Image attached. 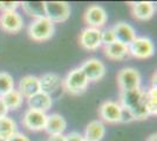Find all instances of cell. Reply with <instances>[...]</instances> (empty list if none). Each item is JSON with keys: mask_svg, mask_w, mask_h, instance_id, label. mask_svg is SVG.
I'll list each match as a JSON object with an SVG mask.
<instances>
[{"mask_svg": "<svg viewBox=\"0 0 157 141\" xmlns=\"http://www.w3.org/2000/svg\"><path fill=\"white\" fill-rule=\"evenodd\" d=\"M88 84L89 81L87 80L86 75L80 67L74 68L71 72H68L66 78L62 80V86L65 88V91L73 95L85 93L88 87Z\"/></svg>", "mask_w": 157, "mask_h": 141, "instance_id": "7a4b0ae2", "label": "cell"}, {"mask_svg": "<svg viewBox=\"0 0 157 141\" xmlns=\"http://www.w3.org/2000/svg\"><path fill=\"white\" fill-rule=\"evenodd\" d=\"M40 92L48 94L52 96L62 85V79L59 74L56 73H45L39 78Z\"/></svg>", "mask_w": 157, "mask_h": 141, "instance_id": "2e32d148", "label": "cell"}, {"mask_svg": "<svg viewBox=\"0 0 157 141\" xmlns=\"http://www.w3.org/2000/svg\"><path fill=\"white\" fill-rule=\"evenodd\" d=\"M4 104L6 105L7 109H19L22 106V102H24V98L22 95L18 92V89H13L11 91L10 93L5 94L2 98Z\"/></svg>", "mask_w": 157, "mask_h": 141, "instance_id": "603a6c76", "label": "cell"}, {"mask_svg": "<svg viewBox=\"0 0 157 141\" xmlns=\"http://www.w3.org/2000/svg\"><path fill=\"white\" fill-rule=\"evenodd\" d=\"M14 89V80L11 74L0 72V98Z\"/></svg>", "mask_w": 157, "mask_h": 141, "instance_id": "cb8c5ba5", "label": "cell"}, {"mask_svg": "<svg viewBox=\"0 0 157 141\" xmlns=\"http://www.w3.org/2000/svg\"><path fill=\"white\" fill-rule=\"evenodd\" d=\"M114 41L116 40H115V35H114V32L111 28H105L103 31H101V44L103 46L110 45Z\"/></svg>", "mask_w": 157, "mask_h": 141, "instance_id": "484cf974", "label": "cell"}, {"mask_svg": "<svg viewBox=\"0 0 157 141\" xmlns=\"http://www.w3.org/2000/svg\"><path fill=\"white\" fill-rule=\"evenodd\" d=\"M132 17L137 20L145 21L154 17L156 7L151 1H131L129 2Z\"/></svg>", "mask_w": 157, "mask_h": 141, "instance_id": "5bb4252c", "label": "cell"}, {"mask_svg": "<svg viewBox=\"0 0 157 141\" xmlns=\"http://www.w3.org/2000/svg\"><path fill=\"white\" fill-rule=\"evenodd\" d=\"M20 6V1H0V11L1 13L13 12Z\"/></svg>", "mask_w": 157, "mask_h": 141, "instance_id": "4316f807", "label": "cell"}, {"mask_svg": "<svg viewBox=\"0 0 157 141\" xmlns=\"http://www.w3.org/2000/svg\"><path fill=\"white\" fill-rule=\"evenodd\" d=\"M54 24L49 21L46 17L34 19L28 26V35L34 41L42 42L49 40L54 35Z\"/></svg>", "mask_w": 157, "mask_h": 141, "instance_id": "3957f363", "label": "cell"}, {"mask_svg": "<svg viewBox=\"0 0 157 141\" xmlns=\"http://www.w3.org/2000/svg\"><path fill=\"white\" fill-rule=\"evenodd\" d=\"M85 22L88 25V27L98 28L100 29L107 24L108 15L105 10L100 5H90L86 10L85 15H83Z\"/></svg>", "mask_w": 157, "mask_h": 141, "instance_id": "ba28073f", "label": "cell"}, {"mask_svg": "<svg viewBox=\"0 0 157 141\" xmlns=\"http://www.w3.org/2000/svg\"><path fill=\"white\" fill-rule=\"evenodd\" d=\"M47 114L42 113L39 111H34L28 108L26 112L24 113L21 123L22 126L29 131L33 132H39V131H44L45 129V125H46Z\"/></svg>", "mask_w": 157, "mask_h": 141, "instance_id": "30bf717a", "label": "cell"}, {"mask_svg": "<svg viewBox=\"0 0 157 141\" xmlns=\"http://www.w3.org/2000/svg\"><path fill=\"white\" fill-rule=\"evenodd\" d=\"M145 107L150 115L157 114V88L150 87L147 91V99H145Z\"/></svg>", "mask_w": 157, "mask_h": 141, "instance_id": "d4e9b609", "label": "cell"}, {"mask_svg": "<svg viewBox=\"0 0 157 141\" xmlns=\"http://www.w3.org/2000/svg\"><path fill=\"white\" fill-rule=\"evenodd\" d=\"M105 57L110 60H124L125 58L129 55V48L128 46H125L121 42L114 41L110 45H107L103 47Z\"/></svg>", "mask_w": 157, "mask_h": 141, "instance_id": "ffe728a7", "label": "cell"}, {"mask_svg": "<svg viewBox=\"0 0 157 141\" xmlns=\"http://www.w3.org/2000/svg\"><path fill=\"white\" fill-rule=\"evenodd\" d=\"M83 141H88V140H83Z\"/></svg>", "mask_w": 157, "mask_h": 141, "instance_id": "e575fe53", "label": "cell"}, {"mask_svg": "<svg viewBox=\"0 0 157 141\" xmlns=\"http://www.w3.org/2000/svg\"><path fill=\"white\" fill-rule=\"evenodd\" d=\"M80 68L86 75L87 80L92 81V82H96V81L101 80L105 75V64L96 58H90V59L86 60Z\"/></svg>", "mask_w": 157, "mask_h": 141, "instance_id": "9c48e42d", "label": "cell"}, {"mask_svg": "<svg viewBox=\"0 0 157 141\" xmlns=\"http://www.w3.org/2000/svg\"><path fill=\"white\" fill-rule=\"evenodd\" d=\"M121 105L117 101L107 100L101 104L98 108V116L101 118V121L107 123H118L121 120Z\"/></svg>", "mask_w": 157, "mask_h": 141, "instance_id": "52a82bcc", "label": "cell"}, {"mask_svg": "<svg viewBox=\"0 0 157 141\" xmlns=\"http://www.w3.org/2000/svg\"><path fill=\"white\" fill-rule=\"evenodd\" d=\"M18 92H19L22 98H31L34 94L40 92V84L39 78L35 75H25L20 79L18 84Z\"/></svg>", "mask_w": 157, "mask_h": 141, "instance_id": "9a60e30c", "label": "cell"}, {"mask_svg": "<svg viewBox=\"0 0 157 141\" xmlns=\"http://www.w3.org/2000/svg\"><path fill=\"white\" fill-rule=\"evenodd\" d=\"M0 27L6 33H19L24 27V20H22L21 14H19L17 11L1 13L0 14Z\"/></svg>", "mask_w": 157, "mask_h": 141, "instance_id": "7c38bea8", "label": "cell"}, {"mask_svg": "<svg viewBox=\"0 0 157 141\" xmlns=\"http://www.w3.org/2000/svg\"><path fill=\"white\" fill-rule=\"evenodd\" d=\"M129 55L140 60H145L151 58L155 53L154 42L147 37H136V39L128 46Z\"/></svg>", "mask_w": 157, "mask_h": 141, "instance_id": "8992f818", "label": "cell"}, {"mask_svg": "<svg viewBox=\"0 0 157 141\" xmlns=\"http://www.w3.org/2000/svg\"><path fill=\"white\" fill-rule=\"evenodd\" d=\"M45 17L53 24L67 21L71 15V6L66 1H44Z\"/></svg>", "mask_w": 157, "mask_h": 141, "instance_id": "277c9868", "label": "cell"}, {"mask_svg": "<svg viewBox=\"0 0 157 141\" xmlns=\"http://www.w3.org/2000/svg\"><path fill=\"white\" fill-rule=\"evenodd\" d=\"M105 135V126L101 120L90 121L85 129L83 139L88 141H101Z\"/></svg>", "mask_w": 157, "mask_h": 141, "instance_id": "d6986e66", "label": "cell"}, {"mask_svg": "<svg viewBox=\"0 0 157 141\" xmlns=\"http://www.w3.org/2000/svg\"><path fill=\"white\" fill-rule=\"evenodd\" d=\"M80 46L87 51H96L102 46L101 44V29L86 27L80 33L78 38Z\"/></svg>", "mask_w": 157, "mask_h": 141, "instance_id": "8fae6325", "label": "cell"}, {"mask_svg": "<svg viewBox=\"0 0 157 141\" xmlns=\"http://www.w3.org/2000/svg\"><path fill=\"white\" fill-rule=\"evenodd\" d=\"M47 141H66V140H65V135L59 134V135H49V138H48Z\"/></svg>", "mask_w": 157, "mask_h": 141, "instance_id": "1f68e13d", "label": "cell"}, {"mask_svg": "<svg viewBox=\"0 0 157 141\" xmlns=\"http://www.w3.org/2000/svg\"><path fill=\"white\" fill-rule=\"evenodd\" d=\"M156 72L152 74V78H151V87H156Z\"/></svg>", "mask_w": 157, "mask_h": 141, "instance_id": "d6a6232c", "label": "cell"}, {"mask_svg": "<svg viewBox=\"0 0 157 141\" xmlns=\"http://www.w3.org/2000/svg\"><path fill=\"white\" fill-rule=\"evenodd\" d=\"M66 141H83V135L80 134L78 132H71L67 135H65Z\"/></svg>", "mask_w": 157, "mask_h": 141, "instance_id": "f1b7e54d", "label": "cell"}, {"mask_svg": "<svg viewBox=\"0 0 157 141\" xmlns=\"http://www.w3.org/2000/svg\"><path fill=\"white\" fill-rule=\"evenodd\" d=\"M24 12L34 19H39L45 17V5L44 1H24L20 2Z\"/></svg>", "mask_w": 157, "mask_h": 141, "instance_id": "7402d4cb", "label": "cell"}, {"mask_svg": "<svg viewBox=\"0 0 157 141\" xmlns=\"http://www.w3.org/2000/svg\"><path fill=\"white\" fill-rule=\"evenodd\" d=\"M122 107V106H121ZM131 121H135L134 116L131 114L130 111H128L127 108H123L121 109V120L120 122H124V123H128V122H131Z\"/></svg>", "mask_w": 157, "mask_h": 141, "instance_id": "83f0119b", "label": "cell"}, {"mask_svg": "<svg viewBox=\"0 0 157 141\" xmlns=\"http://www.w3.org/2000/svg\"><path fill=\"white\" fill-rule=\"evenodd\" d=\"M15 133H18L17 122L10 116L1 118L0 119V141L10 140Z\"/></svg>", "mask_w": 157, "mask_h": 141, "instance_id": "44dd1931", "label": "cell"}, {"mask_svg": "<svg viewBox=\"0 0 157 141\" xmlns=\"http://www.w3.org/2000/svg\"><path fill=\"white\" fill-rule=\"evenodd\" d=\"M7 113H8V109H7L6 105L4 104L2 99L0 98V119L4 116H7Z\"/></svg>", "mask_w": 157, "mask_h": 141, "instance_id": "4dcf8cb0", "label": "cell"}, {"mask_svg": "<svg viewBox=\"0 0 157 141\" xmlns=\"http://www.w3.org/2000/svg\"><path fill=\"white\" fill-rule=\"evenodd\" d=\"M145 141H157V134L156 133H154V134H151L148 136V139Z\"/></svg>", "mask_w": 157, "mask_h": 141, "instance_id": "836d02e7", "label": "cell"}, {"mask_svg": "<svg viewBox=\"0 0 157 141\" xmlns=\"http://www.w3.org/2000/svg\"><path fill=\"white\" fill-rule=\"evenodd\" d=\"M27 102H28V106L31 109L39 111L42 113H47L52 108L53 105L52 96L44 93V92H39V93L34 94L33 96L27 99Z\"/></svg>", "mask_w": 157, "mask_h": 141, "instance_id": "ac0fdd59", "label": "cell"}, {"mask_svg": "<svg viewBox=\"0 0 157 141\" xmlns=\"http://www.w3.org/2000/svg\"><path fill=\"white\" fill-rule=\"evenodd\" d=\"M67 128V121L61 114L53 113L47 115L45 129L49 135H59L63 134V132Z\"/></svg>", "mask_w": 157, "mask_h": 141, "instance_id": "e0dca14e", "label": "cell"}, {"mask_svg": "<svg viewBox=\"0 0 157 141\" xmlns=\"http://www.w3.org/2000/svg\"><path fill=\"white\" fill-rule=\"evenodd\" d=\"M7 141H31V140H29V138H28L27 135H25L24 133L18 132V133H15L10 140H7Z\"/></svg>", "mask_w": 157, "mask_h": 141, "instance_id": "f546056e", "label": "cell"}, {"mask_svg": "<svg viewBox=\"0 0 157 141\" xmlns=\"http://www.w3.org/2000/svg\"><path fill=\"white\" fill-rule=\"evenodd\" d=\"M117 86L120 88V92L123 91H132L141 88V74L137 69L132 67L122 68L116 75Z\"/></svg>", "mask_w": 157, "mask_h": 141, "instance_id": "5b68a950", "label": "cell"}, {"mask_svg": "<svg viewBox=\"0 0 157 141\" xmlns=\"http://www.w3.org/2000/svg\"><path fill=\"white\" fill-rule=\"evenodd\" d=\"M114 35H115V40L117 42H121L125 46H129L132 41L136 39V32L135 28L127 24L125 21H118L114 26L111 27Z\"/></svg>", "mask_w": 157, "mask_h": 141, "instance_id": "4fadbf2b", "label": "cell"}, {"mask_svg": "<svg viewBox=\"0 0 157 141\" xmlns=\"http://www.w3.org/2000/svg\"><path fill=\"white\" fill-rule=\"evenodd\" d=\"M145 99H147V92L142 88L132 91H123L120 92L118 104L123 108L130 111L135 120H145L150 116L145 107Z\"/></svg>", "mask_w": 157, "mask_h": 141, "instance_id": "6da1fadb", "label": "cell"}]
</instances>
